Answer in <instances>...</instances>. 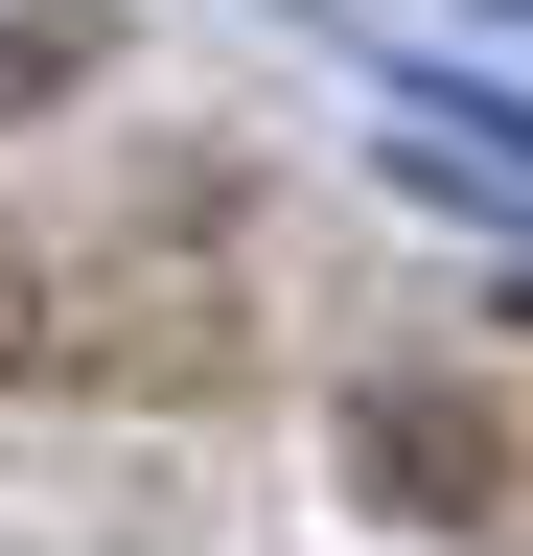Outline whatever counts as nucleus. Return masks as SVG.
I'll use <instances>...</instances> for the list:
<instances>
[{
	"mask_svg": "<svg viewBox=\"0 0 533 556\" xmlns=\"http://www.w3.org/2000/svg\"><path fill=\"white\" fill-rule=\"evenodd\" d=\"M348 464L394 486V510H487V486H510V441H487L464 394H371V417H348Z\"/></svg>",
	"mask_w": 533,
	"mask_h": 556,
	"instance_id": "f257e3e1",
	"label": "nucleus"
},
{
	"mask_svg": "<svg viewBox=\"0 0 533 556\" xmlns=\"http://www.w3.org/2000/svg\"><path fill=\"white\" fill-rule=\"evenodd\" d=\"M93 70V24H0V93H71Z\"/></svg>",
	"mask_w": 533,
	"mask_h": 556,
	"instance_id": "f03ea898",
	"label": "nucleus"
}]
</instances>
